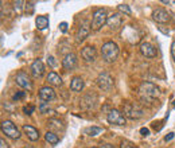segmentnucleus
<instances>
[{
  "mask_svg": "<svg viewBox=\"0 0 175 148\" xmlns=\"http://www.w3.org/2000/svg\"><path fill=\"white\" fill-rule=\"evenodd\" d=\"M119 46L116 45L114 42H106L104 43L102 47H101V57L102 59L108 63H112L117 59L119 57Z\"/></svg>",
  "mask_w": 175,
  "mask_h": 148,
  "instance_id": "1",
  "label": "nucleus"
},
{
  "mask_svg": "<svg viewBox=\"0 0 175 148\" xmlns=\"http://www.w3.org/2000/svg\"><path fill=\"white\" fill-rule=\"evenodd\" d=\"M139 96L146 101H152L159 96V87L152 82H143L139 86Z\"/></svg>",
  "mask_w": 175,
  "mask_h": 148,
  "instance_id": "2",
  "label": "nucleus"
},
{
  "mask_svg": "<svg viewBox=\"0 0 175 148\" xmlns=\"http://www.w3.org/2000/svg\"><path fill=\"white\" fill-rule=\"evenodd\" d=\"M106 20H108V12L105 8H97L96 11L93 12V16H92V27L93 31H99L101 30V27L104 24H106Z\"/></svg>",
  "mask_w": 175,
  "mask_h": 148,
  "instance_id": "3",
  "label": "nucleus"
},
{
  "mask_svg": "<svg viewBox=\"0 0 175 148\" xmlns=\"http://www.w3.org/2000/svg\"><path fill=\"white\" fill-rule=\"evenodd\" d=\"M2 132L6 135L7 137L9 139H13V140H18L20 137V132L18 129V127L9 120H4L2 121Z\"/></svg>",
  "mask_w": 175,
  "mask_h": 148,
  "instance_id": "4",
  "label": "nucleus"
},
{
  "mask_svg": "<svg viewBox=\"0 0 175 148\" xmlns=\"http://www.w3.org/2000/svg\"><path fill=\"white\" fill-rule=\"evenodd\" d=\"M123 112H124V116L128 117L131 120H137L143 116V110L140 109L136 104L133 102H125L123 106Z\"/></svg>",
  "mask_w": 175,
  "mask_h": 148,
  "instance_id": "5",
  "label": "nucleus"
},
{
  "mask_svg": "<svg viewBox=\"0 0 175 148\" xmlns=\"http://www.w3.org/2000/svg\"><path fill=\"white\" fill-rule=\"evenodd\" d=\"M97 85H99V87L101 90H104V92H110L113 87V78L110 77L109 73L104 72L97 77Z\"/></svg>",
  "mask_w": 175,
  "mask_h": 148,
  "instance_id": "6",
  "label": "nucleus"
},
{
  "mask_svg": "<svg viewBox=\"0 0 175 148\" xmlns=\"http://www.w3.org/2000/svg\"><path fill=\"white\" fill-rule=\"evenodd\" d=\"M106 120H108V123L114 124V125H125L127 124L125 116L117 109H110L106 114Z\"/></svg>",
  "mask_w": 175,
  "mask_h": 148,
  "instance_id": "7",
  "label": "nucleus"
},
{
  "mask_svg": "<svg viewBox=\"0 0 175 148\" xmlns=\"http://www.w3.org/2000/svg\"><path fill=\"white\" fill-rule=\"evenodd\" d=\"M121 36H123V39L128 40V42L131 43H137L140 39V35L137 34V30L133 26H125L123 30V32H121Z\"/></svg>",
  "mask_w": 175,
  "mask_h": 148,
  "instance_id": "8",
  "label": "nucleus"
},
{
  "mask_svg": "<svg viewBox=\"0 0 175 148\" xmlns=\"http://www.w3.org/2000/svg\"><path fill=\"white\" fill-rule=\"evenodd\" d=\"M15 81L20 87H23V89H27V90L32 89V82H31L28 74H27L26 72H19L15 77Z\"/></svg>",
  "mask_w": 175,
  "mask_h": 148,
  "instance_id": "9",
  "label": "nucleus"
},
{
  "mask_svg": "<svg viewBox=\"0 0 175 148\" xmlns=\"http://www.w3.org/2000/svg\"><path fill=\"white\" fill-rule=\"evenodd\" d=\"M121 23H123V18L119 12H114L112 15L108 16V20H106V26L109 27L112 31H116L121 27Z\"/></svg>",
  "mask_w": 175,
  "mask_h": 148,
  "instance_id": "10",
  "label": "nucleus"
},
{
  "mask_svg": "<svg viewBox=\"0 0 175 148\" xmlns=\"http://www.w3.org/2000/svg\"><path fill=\"white\" fill-rule=\"evenodd\" d=\"M57 94H55V90L50 86H43L40 87L39 90V98L42 101H46V102H50V101L55 100Z\"/></svg>",
  "mask_w": 175,
  "mask_h": 148,
  "instance_id": "11",
  "label": "nucleus"
},
{
  "mask_svg": "<svg viewBox=\"0 0 175 148\" xmlns=\"http://www.w3.org/2000/svg\"><path fill=\"white\" fill-rule=\"evenodd\" d=\"M76 66H77V55L74 53L66 54L65 58L62 59V67L66 72H69V70H73Z\"/></svg>",
  "mask_w": 175,
  "mask_h": 148,
  "instance_id": "12",
  "label": "nucleus"
},
{
  "mask_svg": "<svg viewBox=\"0 0 175 148\" xmlns=\"http://www.w3.org/2000/svg\"><path fill=\"white\" fill-rule=\"evenodd\" d=\"M90 28H92V27H89L88 22H84L82 24L78 27V30H77V34H76V40H77V43L84 42V40L88 38V35H89V32H90Z\"/></svg>",
  "mask_w": 175,
  "mask_h": 148,
  "instance_id": "13",
  "label": "nucleus"
},
{
  "mask_svg": "<svg viewBox=\"0 0 175 148\" xmlns=\"http://www.w3.org/2000/svg\"><path fill=\"white\" fill-rule=\"evenodd\" d=\"M152 18L155 22H158V23H167L168 20H170V13H168L164 8H158V9H155L154 13H152Z\"/></svg>",
  "mask_w": 175,
  "mask_h": 148,
  "instance_id": "14",
  "label": "nucleus"
},
{
  "mask_svg": "<svg viewBox=\"0 0 175 148\" xmlns=\"http://www.w3.org/2000/svg\"><path fill=\"white\" fill-rule=\"evenodd\" d=\"M45 73V65L40 59H35L31 65V74L34 78H40Z\"/></svg>",
  "mask_w": 175,
  "mask_h": 148,
  "instance_id": "15",
  "label": "nucleus"
},
{
  "mask_svg": "<svg viewBox=\"0 0 175 148\" xmlns=\"http://www.w3.org/2000/svg\"><path fill=\"white\" fill-rule=\"evenodd\" d=\"M140 53L143 54L146 58H155V57H156V50H155V47L148 42H143L140 45Z\"/></svg>",
  "mask_w": 175,
  "mask_h": 148,
  "instance_id": "16",
  "label": "nucleus"
},
{
  "mask_svg": "<svg viewBox=\"0 0 175 148\" xmlns=\"http://www.w3.org/2000/svg\"><path fill=\"white\" fill-rule=\"evenodd\" d=\"M81 57L86 61V62H93L96 59V49L93 46H85L81 50Z\"/></svg>",
  "mask_w": 175,
  "mask_h": 148,
  "instance_id": "17",
  "label": "nucleus"
},
{
  "mask_svg": "<svg viewBox=\"0 0 175 148\" xmlns=\"http://www.w3.org/2000/svg\"><path fill=\"white\" fill-rule=\"evenodd\" d=\"M23 132L31 141H38L39 140V131L31 125H23Z\"/></svg>",
  "mask_w": 175,
  "mask_h": 148,
  "instance_id": "18",
  "label": "nucleus"
},
{
  "mask_svg": "<svg viewBox=\"0 0 175 148\" xmlns=\"http://www.w3.org/2000/svg\"><path fill=\"white\" fill-rule=\"evenodd\" d=\"M47 82H49L51 86H62L63 81L59 77V74H57L55 72H51V73H49V76H47Z\"/></svg>",
  "mask_w": 175,
  "mask_h": 148,
  "instance_id": "19",
  "label": "nucleus"
},
{
  "mask_svg": "<svg viewBox=\"0 0 175 148\" xmlns=\"http://www.w3.org/2000/svg\"><path fill=\"white\" fill-rule=\"evenodd\" d=\"M84 80L81 78V77H74V78L72 80V82H70V89L73 90V92H77L80 93L81 90L84 89Z\"/></svg>",
  "mask_w": 175,
  "mask_h": 148,
  "instance_id": "20",
  "label": "nucleus"
},
{
  "mask_svg": "<svg viewBox=\"0 0 175 148\" xmlns=\"http://www.w3.org/2000/svg\"><path fill=\"white\" fill-rule=\"evenodd\" d=\"M47 127L53 131H63L65 129V127H63V123L58 119H50L49 121H47Z\"/></svg>",
  "mask_w": 175,
  "mask_h": 148,
  "instance_id": "21",
  "label": "nucleus"
},
{
  "mask_svg": "<svg viewBox=\"0 0 175 148\" xmlns=\"http://www.w3.org/2000/svg\"><path fill=\"white\" fill-rule=\"evenodd\" d=\"M35 24H36V28L40 30V31H42V30H46L50 24L49 18H47V16H36Z\"/></svg>",
  "mask_w": 175,
  "mask_h": 148,
  "instance_id": "22",
  "label": "nucleus"
},
{
  "mask_svg": "<svg viewBox=\"0 0 175 148\" xmlns=\"http://www.w3.org/2000/svg\"><path fill=\"white\" fill-rule=\"evenodd\" d=\"M45 139L47 143H50L51 146H55V144H58V141H59V137H58V135L57 133H54L51 132V131H49V132H46L45 135Z\"/></svg>",
  "mask_w": 175,
  "mask_h": 148,
  "instance_id": "23",
  "label": "nucleus"
},
{
  "mask_svg": "<svg viewBox=\"0 0 175 148\" xmlns=\"http://www.w3.org/2000/svg\"><path fill=\"white\" fill-rule=\"evenodd\" d=\"M102 132V129L99 127H92V128H88L86 129V133L89 135V136H97V135H100Z\"/></svg>",
  "mask_w": 175,
  "mask_h": 148,
  "instance_id": "24",
  "label": "nucleus"
},
{
  "mask_svg": "<svg viewBox=\"0 0 175 148\" xmlns=\"http://www.w3.org/2000/svg\"><path fill=\"white\" fill-rule=\"evenodd\" d=\"M117 8H119L120 12L125 13V15H131V13H132V11H131V8L128 4H120V6H117Z\"/></svg>",
  "mask_w": 175,
  "mask_h": 148,
  "instance_id": "25",
  "label": "nucleus"
},
{
  "mask_svg": "<svg viewBox=\"0 0 175 148\" xmlns=\"http://www.w3.org/2000/svg\"><path fill=\"white\" fill-rule=\"evenodd\" d=\"M120 148H137V147H135L131 141H128V140H123L121 141V146Z\"/></svg>",
  "mask_w": 175,
  "mask_h": 148,
  "instance_id": "26",
  "label": "nucleus"
},
{
  "mask_svg": "<svg viewBox=\"0 0 175 148\" xmlns=\"http://www.w3.org/2000/svg\"><path fill=\"white\" fill-rule=\"evenodd\" d=\"M39 109H40V112L42 113H54V110H51L50 108L46 106V102H42V105H40Z\"/></svg>",
  "mask_w": 175,
  "mask_h": 148,
  "instance_id": "27",
  "label": "nucleus"
},
{
  "mask_svg": "<svg viewBox=\"0 0 175 148\" xmlns=\"http://www.w3.org/2000/svg\"><path fill=\"white\" fill-rule=\"evenodd\" d=\"M34 110H35V106L34 105H27V106L23 108V112H24L26 114H31Z\"/></svg>",
  "mask_w": 175,
  "mask_h": 148,
  "instance_id": "28",
  "label": "nucleus"
},
{
  "mask_svg": "<svg viewBox=\"0 0 175 148\" xmlns=\"http://www.w3.org/2000/svg\"><path fill=\"white\" fill-rule=\"evenodd\" d=\"M24 96H26V92H19V93H16L15 96L12 97V100H13V101H18V100H20V98H23Z\"/></svg>",
  "mask_w": 175,
  "mask_h": 148,
  "instance_id": "29",
  "label": "nucleus"
},
{
  "mask_svg": "<svg viewBox=\"0 0 175 148\" xmlns=\"http://www.w3.org/2000/svg\"><path fill=\"white\" fill-rule=\"evenodd\" d=\"M47 62L50 63V66H51L53 69L57 66V62H55V59H54V57H49V58H47Z\"/></svg>",
  "mask_w": 175,
  "mask_h": 148,
  "instance_id": "30",
  "label": "nucleus"
},
{
  "mask_svg": "<svg viewBox=\"0 0 175 148\" xmlns=\"http://www.w3.org/2000/svg\"><path fill=\"white\" fill-rule=\"evenodd\" d=\"M171 57H173V59L175 62V40L171 43Z\"/></svg>",
  "mask_w": 175,
  "mask_h": 148,
  "instance_id": "31",
  "label": "nucleus"
},
{
  "mask_svg": "<svg viewBox=\"0 0 175 148\" xmlns=\"http://www.w3.org/2000/svg\"><path fill=\"white\" fill-rule=\"evenodd\" d=\"M140 133H141V136H148V135H150V129H148V128H141Z\"/></svg>",
  "mask_w": 175,
  "mask_h": 148,
  "instance_id": "32",
  "label": "nucleus"
},
{
  "mask_svg": "<svg viewBox=\"0 0 175 148\" xmlns=\"http://www.w3.org/2000/svg\"><path fill=\"white\" fill-rule=\"evenodd\" d=\"M59 27H61V31H62V32H66L67 31V23L66 22H62L59 24Z\"/></svg>",
  "mask_w": 175,
  "mask_h": 148,
  "instance_id": "33",
  "label": "nucleus"
},
{
  "mask_svg": "<svg viewBox=\"0 0 175 148\" xmlns=\"http://www.w3.org/2000/svg\"><path fill=\"white\" fill-rule=\"evenodd\" d=\"M174 136H175V133H174V132H170L166 137H164V140H166V141H171V140L174 139Z\"/></svg>",
  "mask_w": 175,
  "mask_h": 148,
  "instance_id": "34",
  "label": "nucleus"
},
{
  "mask_svg": "<svg viewBox=\"0 0 175 148\" xmlns=\"http://www.w3.org/2000/svg\"><path fill=\"white\" fill-rule=\"evenodd\" d=\"M0 148H8V144L6 143L4 139H0Z\"/></svg>",
  "mask_w": 175,
  "mask_h": 148,
  "instance_id": "35",
  "label": "nucleus"
},
{
  "mask_svg": "<svg viewBox=\"0 0 175 148\" xmlns=\"http://www.w3.org/2000/svg\"><path fill=\"white\" fill-rule=\"evenodd\" d=\"M22 4H23V2H16V3H15V9H20Z\"/></svg>",
  "mask_w": 175,
  "mask_h": 148,
  "instance_id": "36",
  "label": "nucleus"
},
{
  "mask_svg": "<svg viewBox=\"0 0 175 148\" xmlns=\"http://www.w3.org/2000/svg\"><path fill=\"white\" fill-rule=\"evenodd\" d=\"M101 148H113V146H110V144H104Z\"/></svg>",
  "mask_w": 175,
  "mask_h": 148,
  "instance_id": "37",
  "label": "nucleus"
},
{
  "mask_svg": "<svg viewBox=\"0 0 175 148\" xmlns=\"http://www.w3.org/2000/svg\"><path fill=\"white\" fill-rule=\"evenodd\" d=\"M23 148H34V147H32V146H24Z\"/></svg>",
  "mask_w": 175,
  "mask_h": 148,
  "instance_id": "38",
  "label": "nucleus"
},
{
  "mask_svg": "<svg viewBox=\"0 0 175 148\" xmlns=\"http://www.w3.org/2000/svg\"><path fill=\"white\" fill-rule=\"evenodd\" d=\"M174 109H175V101H174Z\"/></svg>",
  "mask_w": 175,
  "mask_h": 148,
  "instance_id": "39",
  "label": "nucleus"
},
{
  "mask_svg": "<svg viewBox=\"0 0 175 148\" xmlns=\"http://www.w3.org/2000/svg\"><path fill=\"white\" fill-rule=\"evenodd\" d=\"M93 148H97V147H93Z\"/></svg>",
  "mask_w": 175,
  "mask_h": 148,
  "instance_id": "40",
  "label": "nucleus"
}]
</instances>
